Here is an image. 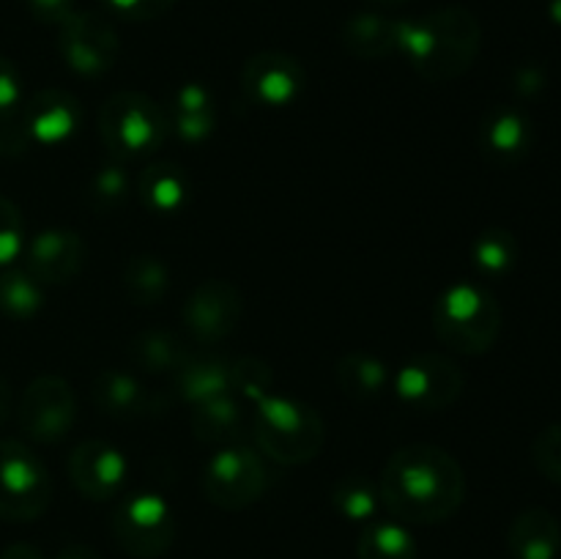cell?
<instances>
[{
    "label": "cell",
    "mask_w": 561,
    "mask_h": 559,
    "mask_svg": "<svg viewBox=\"0 0 561 559\" xmlns=\"http://www.w3.org/2000/svg\"><path fill=\"white\" fill-rule=\"evenodd\" d=\"M378 493L403 524H442L466 499L463 466L436 444H409L387 460Z\"/></svg>",
    "instance_id": "cell-1"
},
{
    "label": "cell",
    "mask_w": 561,
    "mask_h": 559,
    "mask_svg": "<svg viewBox=\"0 0 561 559\" xmlns=\"http://www.w3.org/2000/svg\"><path fill=\"white\" fill-rule=\"evenodd\" d=\"M480 44V20L463 5H444L420 20H403L400 55L425 80L444 82L474 66Z\"/></svg>",
    "instance_id": "cell-2"
},
{
    "label": "cell",
    "mask_w": 561,
    "mask_h": 559,
    "mask_svg": "<svg viewBox=\"0 0 561 559\" xmlns=\"http://www.w3.org/2000/svg\"><path fill=\"white\" fill-rule=\"evenodd\" d=\"M433 329L458 354H485L502 332V307L482 285L458 283L444 290L433 307Z\"/></svg>",
    "instance_id": "cell-3"
},
{
    "label": "cell",
    "mask_w": 561,
    "mask_h": 559,
    "mask_svg": "<svg viewBox=\"0 0 561 559\" xmlns=\"http://www.w3.org/2000/svg\"><path fill=\"white\" fill-rule=\"evenodd\" d=\"M99 132L115 159L157 153L170 137L168 110L140 91H118L102 104Z\"/></svg>",
    "instance_id": "cell-4"
},
{
    "label": "cell",
    "mask_w": 561,
    "mask_h": 559,
    "mask_svg": "<svg viewBox=\"0 0 561 559\" xmlns=\"http://www.w3.org/2000/svg\"><path fill=\"white\" fill-rule=\"evenodd\" d=\"M255 438L263 453L279 464H307L323 447V420L305 400L266 395L257 400Z\"/></svg>",
    "instance_id": "cell-5"
},
{
    "label": "cell",
    "mask_w": 561,
    "mask_h": 559,
    "mask_svg": "<svg viewBox=\"0 0 561 559\" xmlns=\"http://www.w3.org/2000/svg\"><path fill=\"white\" fill-rule=\"evenodd\" d=\"M53 477L44 460L16 438H0V518L25 524L47 513Z\"/></svg>",
    "instance_id": "cell-6"
},
{
    "label": "cell",
    "mask_w": 561,
    "mask_h": 559,
    "mask_svg": "<svg viewBox=\"0 0 561 559\" xmlns=\"http://www.w3.org/2000/svg\"><path fill=\"white\" fill-rule=\"evenodd\" d=\"M113 537L129 557H162L175 540L173 507L157 493H135L113 513Z\"/></svg>",
    "instance_id": "cell-7"
},
{
    "label": "cell",
    "mask_w": 561,
    "mask_h": 559,
    "mask_svg": "<svg viewBox=\"0 0 561 559\" xmlns=\"http://www.w3.org/2000/svg\"><path fill=\"white\" fill-rule=\"evenodd\" d=\"M268 471L252 449L222 447L203 471V491L219 510H244L266 493Z\"/></svg>",
    "instance_id": "cell-8"
},
{
    "label": "cell",
    "mask_w": 561,
    "mask_h": 559,
    "mask_svg": "<svg viewBox=\"0 0 561 559\" xmlns=\"http://www.w3.org/2000/svg\"><path fill=\"white\" fill-rule=\"evenodd\" d=\"M20 427L38 444H55L71 433L77 420L75 389L60 376H38L20 400Z\"/></svg>",
    "instance_id": "cell-9"
},
{
    "label": "cell",
    "mask_w": 561,
    "mask_h": 559,
    "mask_svg": "<svg viewBox=\"0 0 561 559\" xmlns=\"http://www.w3.org/2000/svg\"><path fill=\"white\" fill-rule=\"evenodd\" d=\"M58 49L75 75L96 80L115 66L121 42L107 20L91 11H75L60 25Z\"/></svg>",
    "instance_id": "cell-10"
},
{
    "label": "cell",
    "mask_w": 561,
    "mask_h": 559,
    "mask_svg": "<svg viewBox=\"0 0 561 559\" xmlns=\"http://www.w3.org/2000/svg\"><path fill=\"white\" fill-rule=\"evenodd\" d=\"M466 378L449 356L420 354L400 367L394 392L414 411H442L460 398Z\"/></svg>",
    "instance_id": "cell-11"
},
{
    "label": "cell",
    "mask_w": 561,
    "mask_h": 559,
    "mask_svg": "<svg viewBox=\"0 0 561 559\" xmlns=\"http://www.w3.org/2000/svg\"><path fill=\"white\" fill-rule=\"evenodd\" d=\"M241 290L228 280H206L190 294L184 305V323L197 343H219L241 321Z\"/></svg>",
    "instance_id": "cell-12"
},
{
    "label": "cell",
    "mask_w": 561,
    "mask_h": 559,
    "mask_svg": "<svg viewBox=\"0 0 561 559\" xmlns=\"http://www.w3.org/2000/svg\"><path fill=\"white\" fill-rule=\"evenodd\" d=\"M247 99L261 107H288L305 91V66L288 53H257L241 69Z\"/></svg>",
    "instance_id": "cell-13"
},
{
    "label": "cell",
    "mask_w": 561,
    "mask_h": 559,
    "mask_svg": "<svg viewBox=\"0 0 561 559\" xmlns=\"http://www.w3.org/2000/svg\"><path fill=\"white\" fill-rule=\"evenodd\" d=\"M126 471H129V466H126L124 453L115 449L113 444L99 442V438L82 442L69 455L71 482L82 497L93 499V502L118 497L121 488L126 486Z\"/></svg>",
    "instance_id": "cell-14"
},
{
    "label": "cell",
    "mask_w": 561,
    "mask_h": 559,
    "mask_svg": "<svg viewBox=\"0 0 561 559\" xmlns=\"http://www.w3.org/2000/svg\"><path fill=\"white\" fill-rule=\"evenodd\" d=\"M88 247L80 233L69 228H49L33 236L25 252V272L42 285H60L75 280L85 266Z\"/></svg>",
    "instance_id": "cell-15"
},
{
    "label": "cell",
    "mask_w": 561,
    "mask_h": 559,
    "mask_svg": "<svg viewBox=\"0 0 561 559\" xmlns=\"http://www.w3.org/2000/svg\"><path fill=\"white\" fill-rule=\"evenodd\" d=\"M20 115L31 140L42 142V146L66 142L82 124V107L77 96L60 91V88H44V91L33 93Z\"/></svg>",
    "instance_id": "cell-16"
},
{
    "label": "cell",
    "mask_w": 561,
    "mask_h": 559,
    "mask_svg": "<svg viewBox=\"0 0 561 559\" xmlns=\"http://www.w3.org/2000/svg\"><path fill=\"white\" fill-rule=\"evenodd\" d=\"M91 395L96 409L113 420H140L151 411H159V403H153V395L142 387V381L118 367L99 373L93 378Z\"/></svg>",
    "instance_id": "cell-17"
},
{
    "label": "cell",
    "mask_w": 561,
    "mask_h": 559,
    "mask_svg": "<svg viewBox=\"0 0 561 559\" xmlns=\"http://www.w3.org/2000/svg\"><path fill=\"white\" fill-rule=\"evenodd\" d=\"M480 148L488 162L515 164L529 153L531 124L520 110L499 107L482 121Z\"/></svg>",
    "instance_id": "cell-18"
},
{
    "label": "cell",
    "mask_w": 561,
    "mask_h": 559,
    "mask_svg": "<svg viewBox=\"0 0 561 559\" xmlns=\"http://www.w3.org/2000/svg\"><path fill=\"white\" fill-rule=\"evenodd\" d=\"M170 132L184 142H203L217 126V104L201 82H186L170 99Z\"/></svg>",
    "instance_id": "cell-19"
},
{
    "label": "cell",
    "mask_w": 561,
    "mask_h": 559,
    "mask_svg": "<svg viewBox=\"0 0 561 559\" xmlns=\"http://www.w3.org/2000/svg\"><path fill=\"white\" fill-rule=\"evenodd\" d=\"M400 38L403 20H389L381 14H354L343 27V47L362 60L400 55Z\"/></svg>",
    "instance_id": "cell-20"
},
{
    "label": "cell",
    "mask_w": 561,
    "mask_h": 559,
    "mask_svg": "<svg viewBox=\"0 0 561 559\" xmlns=\"http://www.w3.org/2000/svg\"><path fill=\"white\" fill-rule=\"evenodd\" d=\"M507 546L515 559H557L561 546L559 521L546 507L524 510L510 524Z\"/></svg>",
    "instance_id": "cell-21"
},
{
    "label": "cell",
    "mask_w": 561,
    "mask_h": 559,
    "mask_svg": "<svg viewBox=\"0 0 561 559\" xmlns=\"http://www.w3.org/2000/svg\"><path fill=\"white\" fill-rule=\"evenodd\" d=\"M173 376L179 398L192 406L208 403V400L233 392L230 362H225L222 356H190Z\"/></svg>",
    "instance_id": "cell-22"
},
{
    "label": "cell",
    "mask_w": 561,
    "mask_h": 559,
    "mask_svg": "<svg viewBox=\"0 0 561 559\" xmlns=\"http://www.w3.org/2000/svg\"><path fill=\"white\" fill-rule=\"evenodd\" d=\"M137 192H140V201L148 212L159 214V217H170V214H179L186 206L192 184L184 168L170 162H157L142 170Z\"/></svg>",
    "instance_id": "cell-23"
},
{
    "label": "cell",
    "mask_w": 561,
    "mask_h": 559,
    "mask_svg": "<svg viewBox=\"0 0 561 559\" xmlns=\"http://www.w3.org/2000/svg\"><path fill=\"white\" fill-rule=\"evenodd\" d=\"M192 431L206 444H219V447L239 444L247 433L241 406L236 403L233 395L195 406V411H192Z\"/></svg>",
    "instance_id": "cell-24"
},
{
    "label": "cell",
    "mask_w": 561,
    "mask_h": 559,
    "mask_svg": "<svg viewBox=\"0 0 561 559\" xmlns=\"http://www.w3.org/2000/svg\"><path fill=\"white\" fill-rule=\"evenodd\" d=\"M129 360L151 376H164V373L179 370L190 360V351L184 340L170 329H146L131 338Z\"/></svg>",
    "instance_id": "cell-25"
},
{
    "label": "cell",
    "mask_w": 561,
    "mask_h": 559,
    "mask_svg": "<svg viewBox=\"0 0 561 559\" xmlns=\"http://www.w3.org/2000/svg\"><path fill=\"white\" fill-rule=\"evenodd\" d=\"M337 381L343 392L354 400H376L387 392L389 367L378 356L365 354V351H351L340 360Z\"/></svg>",
    "instance_id": "cell-26"
},
{
    "label": "cell",
    "mask_w": 561,
    "mask_h": 559,
    "mask_svg": "<svg viewBox=\"0 0 561 559\" xmlns=\"http://www.w3.org/2000/svg\"><path fill=\"white\" fill-rule=\"evenodd\" d=\"M124 288L135 305H159L170 294V266L157 255H135L124 269Z\"/></svg>",
    "instance_id": "cell-27"
},
{
    "label": "cell",
    "mask_w": 561,
    "mask_h": 559,
    "mask_svg": "<svg viewBox=\"0 0 561 559\" xmlns=\"http://www.w3.org/2000/svg\"><path fill=\"white\" fill-rule=\"evenodd\" d=\"M359 559H416V543L403 524L373 521L365 526L356 546Z\"/></svg>",
    "instance_id": "cell-28"
},
{
    "label": "cell",
    "mask_w": 561,
    "mask_h": 559,
    "mask_svg": "<svg viewBox=\"0 0 561 559\" xmlns=\"http://www.w3.org/2000/svg\"><path fill=\"white\" fill-rule=\"evenodd\" d=\"M44 305V285L25 269H9L0 274V312L14 321H27Z\"/></svg>",
    "instance_id": "cell-29"
},
{
    "label": "cell",
    "mask_w": 561,
    "mask_h": 559,
    "mask_svg": "<svg viewBox=\"0 0 561 559\" xmlns=\"http://www.w3.org/2000/svg\"><path fill=\"white\" fill-rule=\"evenodd\" d=\"M332 504L340 515L348 521H373V515L381 507V493H378L376 482H370L362 475H348L334 486Z\"/></svg>",
    "instance_id": "cell-30"
},
{
    "label": "cell",
    "mask_w": 561,
    "mask_h": 559,
    "mask_svg": "<svg viewBox=\"0 0 561 559\" xmlns=\"http://www.w3.org/2000/svg\"><path fill=\"white\" fill-rule=\"evenodd\" d=\"M471 255H474V266L480 269V274H485V277H502L518 261V241H515V236L510 230L488 228L474 241V252Z\"/></svg>",
    "instance_id": "cell-31"
},
{
    "label": "cell",
    "mask_w": 561,
    "mask_h": 559,
    "mask_svg": "<svg viewBox=\"0 0 561 559\" xmlns=\"http://www.w3.org/2000/svg\"><path fill=\"white\" fill-rule=\"evenodd\" d=\"M85 201L93 212H115L129 201V173L121 162L102 164L88 184Z\"/></svg>",
    "instance_id": "cell-32"
},
{
    "label": "cell",
    "mask_w": 561,
    "mask_h": 559,
    "mask_svg": "<svg viewBox=\"0 0 561 559\" xmlns=\"http://www.w3.org/2000/svg\"><path fill=\"white\" fill-rule=\"evenodd\" d=\"M230 373H233V389L239 395L250 400H263L266 395H272V370H268L263 362L252 360V356H244V360L230 362Z\"/></svg>",
    "instance_id": "cell-33"
},
{
    "label": "cell",
    "mask_w": 561,
    "mask_h": 559,
    "mask_svg": "<svg viewBox=\"0 0 561 559\" xmlns=\"http://www.w3.org/2000/svg\"><path fill=\"white\" fill-rule=\"evenodd\" d=\"M531 460L546 480L561 486V422L537 433L535 444H531Z\"/></svg>",
    "instance_id": "cell-34"
},
{
    "label": "cell",
    "mask_w": 561,
    "mask_h": 559,
    "mask_svg": "<svg viewBox=\"0 0 561 559\" xmlns=\"http://www.w3.org/2000/svg\"><path fill=\"white\" fill-rule=\"evenodd\" d=\"M22 241H25V225H22L20 208L9 197L0 195V266L20 255Z\"/></svg>",
    "instance_id": "cell-35"
},
{
    "label": "cell",
    "mask_w": 561,
    "mask_h": 559,
    "mask_svg": "<svg viewBox=\"0 0 561 559\" xmlns=\"http://www.w3.org/2000/svg\"><path fill=\"white\" fill-rule=\"evenodd\" d=\"M110 14L129 22H148L170 14L179 0H102Z\"/></svg>",
    "instance_id": "cell-36"
},
{
    "label": "cell",
    "mask_w": 561,
    "mask_h": 559,
    "mask_svg": "<svg viewBox=\"0 0 561 559\" xmlns=\"http://www.w3.org/2000/svg\"><path fill=\"white\" fill-rule=\"evenodd\" d=\"M31 135L25 129V121L20 113L0 118V162L11 157H20L27 146H31Z\"/></svg>",
    "instance_id": "cell-37"
},
{
    "label": "cell",
    "mask_w": 561,
    "mask_h": 559,
    "mask_svg": "<svg viewBox=\"0 0 561 559\" xmlns=\"http://www.w3.org/2000/svg\"><path fill=\"white\" fill-rule=\"evenodd\" d=\"M22 85H20V71L11 64L9 58L0 55V118H9L20 107Z\"/></svg>",
    "instance_id": "cell-38"
},
{
    "label": "cell",
    "mask_w": 561,
    "mask_h": 559,
    "mask_svg": "<svg viewBox=\"0 0 561 559\" xmlns=\"http://www.w3.org/2000/svg\"><path fill=\"white\" fill-rule=\"evenodd\" d=\"M27 9L44 25H64L75 14V0H27Z\"/></svg>",
    "instance_id": "cell-39"
},
{
    "label": "cell",
    "mask_w": 561,
    "mask_h": 559,
    "mask_svg": "<svg viewBox=\"0 0 561 559\" xmlns=\"http://www.w3.org/2000/svg\"><path fill=\"white\" fill-rule=\"evenodd\" d=\"M0 559H44V557L36 546H31V543H11V546H5L3 551H0Z\"/></svg>",
    "instance_id": "cell-40"
},
{
    "label": "cell",
    "mask_w": 561,
    "mask_h": 559,
    "mask_svg": "<svg viewBox=\"0 0 561 559\" xmlns=\"http://www.w3.org/2000/svg\"><path fill=\"white\" fill-rule=\"evenodd\" d=\"M55 559H102V557H99L91 546H85V543H69V546L60 548Z\"/></svg>",
    "instance_id": "cell-41"
},
{
    "label": "cell",
    "mask_w": 561,
    "mask_h": 559,
    "mask_svg": "<svg viewBox=\"0 0 561 559\" xmlns=\"http://www.w3.org/2000/svg\"><path fill=\"white\" fill-rule=\"evenodd\" d=\"M11 409H14V395H11L9 381L0 376V425L11 417Z\"/></svg>",
    "instance_id": "cell-42"
},
{
    "label": "cell",
    "mask_w": 561,
    "mask_h": 559,
    "mask_svg": "<svg viewBox=\"0 0 561 559\" xmlns=\"http://www.w3.org/2000/svg\"><path fill=\"white\" fill-rule=\"evenodd\" d=\"M551 20L561 25V0H551Z\"/></svg>",
    "instance_id": "cell-43"
},
{
    "label": "cell",
    "mask_w": 561,
    "mask_h": 559,
    "mask_svg": "<svg viewBox=\"0 0 561 559\" xmlns=\"http://www.w3.org/2000/svg\"><path fill=\"white\" fill-rule=\"evenodd\" d=\"M370 3H376V5H403V3H409V0H370Z\"/></svg>",
    "instance_id": "cell-44"
}]
</instances>
